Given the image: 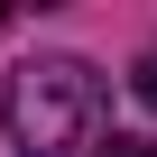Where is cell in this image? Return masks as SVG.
<instances>
[{
	"label": "cell",
	"instance_id": "cell-1",
	"mask_svg": "<svg viewBox=\"0 0 157 157\" xmlns=\"http://www.w3.org/2000/svg\"><path fill=\"white\" fill-rule=\"evenodd\" d=\"M0 120H10V148L19 157H83L102 148V74L83 56H37L10 74V93H0Z\"/></svg>",
	"mask_w": 157,
	"mask_h": 157
},
{
	"label": "cell",
	"instance_id": "cell-3",
	"mask_svg": "<svg viewBox=\"0 0 157 157\" xmlns=\"http://www.w3.org/2000/svg\"><path fill=\"white\" fill-rule=\"evenodd\" d=\"M129 83H139V102H148V111H157V46H148V56H139V74H129Z\"/></svg>",
	"mask_w": 157,
	"mask_h": 157
},
{
	"label": "cell",
	"instance_id": "cell-2",
	"mask_svg": "<svg viewBox=\"0 0 157 157\" xmlns=\"http://www.w3.org/2000/svg\"><path fill=\"white\" fill-rule=\"evenodd\" d=\"M93 157H157V148H148V139H139V129H111V139H102V148H93Z\"/></svg>",
	"mask_w": 157,
	"mask_h": 157
}]
</instances>
